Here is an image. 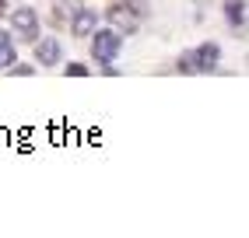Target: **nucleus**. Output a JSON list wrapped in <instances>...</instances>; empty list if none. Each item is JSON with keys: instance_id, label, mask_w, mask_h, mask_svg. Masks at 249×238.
<instances>
[{"instance_id": "1", "label": "nucleus", "mask_w": 249, "mask_h": 238, "mask_svg": "<svg viewBox=\"0 0 249 238\" xmlns=\"http://www.w3.org/2000/svg\"><path fill=\"white\" fill-rule=\"evenodd\" d=\"M123 49V35L116 28H95L91 32V53L98 63H112Z\"/></svg>"}, {"instance_id": "2", "label": "nucleus", "mask_w": 249, "mask_h": 238, "mask_svg": "<svg viewBox=\"0 0 249 238\" xmlns=\"http://www.w3.org/2000/svg\"><path fill=\"white\" fill-rule=\"evenodd\" d=\"M11 35H18L25 42H36V35H39V14H36V7H18L11 14Z\"/></svg>"}, {"instance_id": "3", "label": "nucleus", "mask_w": 249, "mask_h": 238, "mask_svg": "<svg viewBox=\"0 0 249 238\" xmlns=\"http://www.w3.org/2000/svg\"><path fill=\"white\" fill-rule=\"evenodd\" d=\"M109 25L120 32V35H134L137 25H141V18H137L130 7H123V4H112V7H109Z\"/></svg>"}, {"instance_id": "4", "label": "nucleus", "mask_w": 249, "mask_h": 238, "mask_svg": "<svg viewBox=\"0 0 249 238\" xmlns=\"http://www.w3.org/2000/svg\"><path fill=\"white\" fill-rule=\"evenodd\" d=\"M95 28H98V14L91 7H74V14H71V32H74V35L88 39Z\"/></svg>"}, {"instance_id": "5", "label": "nucleus", "mask_w": 249, "mask_h": 238, "mask_svg": "<svg viewBox=\"0 0 249 238\" xmlns=\"http://www.w3.org/2000/svg\"><path fill=\"white\" fill-rule=\"evenodd\" d=\"M196 53V74H211V70H218V63H221V49L214 46V42H204L200 49H193Z\"/></svg>"}, {"instance_id": "6", "label": "nucleus", "mask_w": 249, "mask_h": 238, "mask_svg": "<svg viewBox=\"0 0 249 238\" xmlns=\"http://www.w3.org/2000/svg\"><path fill=\"white\" fill-rule=\"evenodd\" d=\"M60 56H63V49H60V39L46 35L42 42H36V60H39L42 67H53V63H60Z\"/></svg>"}, {"instance_id": "7", "label": "nucleus", "mask_w": 249, "mask_h": 238, "mask_svg": "<svg viewBox=\"0 0 249 238\" xmlns=\"http://www.w3.org/2000/svg\"><path fill=\"white\" fill-rule=\"evenodd\" d=\"M225 18L231 28H242L246 25V0H225Z\"/></svg>"}, {"instance_id": "8", "label": "nucleus", "mask_w": 249, "mask_h": 238, "mask_svg": "<svg viewBox=\"0 0 249 238\" xmlns=\"http://www.w3.org/2000/svg\"><path fill=\"white\" fill-rule=\"evenodd\" d=\"M14 63V39L11 32H0V67H11Z\"/></svg>"}, {"instance_id": "9", "label": "nucleus", "mask_w": 249, "mask_h": 238, "mask_svg": "<svg viewBox=\"0 0 249 238\" xmlns=\"http://www.w3.org/2000/svg\"><path fill=\"white\" fill-rule=\"evenodd\" d=\"M176 67H179V74H196V53H182Z\"/></svg>"}, {"instance_id": "10", "label": "nucleus", "mask_w": 249, "mask_h": 238, "mask_svg": "<svg viewBox=\"0 0 249 238\" xmlns=\"http://www.w3.org/2000/svg\"><path fill=\"white\" fill-rule=\"evenodd\" d=\"M7 70H11V74H18V77H32V74H36V67H32V63H18V60H14V63L7 67Z\"/></svg>"}, {"instance_id": "11", "label": "nucleus", "mask_w": 249, "mask_h": 238, "mask_svg": "<svg viewBox=\"0 0 249 238\" xmlns=\"http://www.w3.org/2000/svg\"><path fill=\"white\" fill-rule=\"evenodd\" d=\"M63 74H67V77H88V67L85 63H67V67H63Z\"/></svg>"}, {"instance_id": "12", "label": "nucleus", "mask_w": 249, "mask_h": 238, "mask_svg": "<svg viewBox=\"0 0 249 238\" xmlns=\"http://www.w3.org/2000/svg\"><path fill=\"white\" fill-rule=\"evenodd\" d=\"M74 14V4H67V0H56V18L63 21V18H71Z\"/></svg>"}, {"instance_id": "13", "label": "nucleus", "mask_w": 249, "mask_h": 238, "mask_svg": "<svg viewBox=\"0 0 249 238\" xmlns=\"http://www.w3.org/2000/svg\"><path fill=\"white\" fill-rule=\"evenodd\" d=\"M4 14H7V0H0V18H4Z\"/></svg>"}, {"instance_id": "14", "label": "nucleus", "mask_w": 249, "mask_h": 238, "mask_svg": "<svg viewBox=\"0 0 249 238\" xmlns=\"http://www.w3.org/2000/svg\"><path fill=\"white\" fill-rule=\"evenodd\" d=\"M196 4H207V0H196Z\"/></svg>"}]
</instances>
